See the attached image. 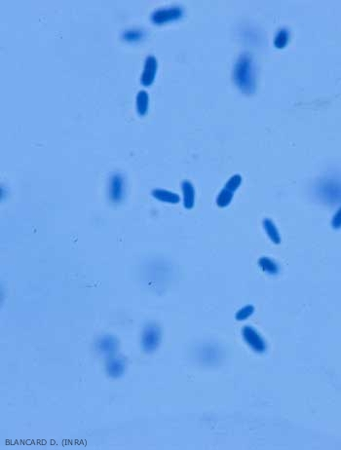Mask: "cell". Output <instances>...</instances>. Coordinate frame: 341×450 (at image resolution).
<instances>
[{"label": "cell", "instance_id": "1", "mask_svg": "<svg viewBox=\"0 0 341 450\" xmlns=\"http://www.w3.org/2000/svg\"><path fill=\"white\" fill-rule=\"evenodd\" d=\"M233 80L242 93L250 96L256 92V70L250 55L245 53L238 58L233 68Z\"/></svg>", "mask_w": 341, "mask_h": 450}, {"label": "cell", "instance_id": "2", "mask_svg": "<svg viewBox=\"0 0 341 450\" xmlns=\"http://www.w3.org/2000/svg\"><path fill=\"white\" fill-rule=\"evenodd\" d=\"M242 180H243L242 176L239 174H233L228 180L224 188H222V191L218 193V195L216 197V205L220 208L229 206L234 197V193L237 191L238 188H240Z\"/></svg>", "mask_w": 341, "mask_h": 450}, {"label": "cell", "instance_id": "3", "mask_svg": "<svg viewBox=\"0 0 341 450\" xmlns=\"http://www.w3.org/2000/svg\"><path fill=\"white\" fill-rule=\"evenodd\" d=\"M184 15V9L180 6H168L155 9L150 15V19L156 24H163L168 22L180 19Z\"/></svg>", "mask_w": 341, "mask_h": 450}, {"label": "cell", "instance_id": "4", "mask_svg": "<svg viewBox=\"0 0 341 450\" xmlns=\"http://www.w3.org/2000/svg\"><path fill=\"white\" fill-rule=\"evenodd\" d=\"M157 68H158V60L156 56L153 55L146 56L144 60V70L140 75V82L144 86L152 85L155 79Z\"/></svg>", "mask_w": 341, "mask_h": 450}, {"label": "cell", "instance_id": "5", "mask_svg": "<svg viewBox=\"0 0 341 450\" xmlns=\"http://www.w3.org/2000/svg\"><path fill=\"white\" fill-rule=\"evenodd\" d=\"M108 192H110V199L114 203H117L122 200L124 196V178L120 174L115 172L112 174L110 178Z\"/></svg>", "mask_w": 341, "mask_h": 450}, {"label": "cell", "instance_id": "6", "mask_svg": "<svg viewBox=\"0 0 341 450\" xmlns=\"http://www.w3.org/2000/svg\"><path fill=\"white\" fill-rule=\"evenodd\" d=\"M320 195L326 201L334 203L341 198V184L334 180H328L321 184Z\"/></svg>", "mask_w": 341, "mask_h": 450}, {"label": "cell", "instance_id": "7", "mask_svg": "<svg viewBox=\"0 0 341 450\" xmlns=\"http://www.w3.org/2000/svg\"><path fill=\"white\" fill-rule=\"evenodd\" d=\"M152 195L157 200L164 202V203H168V204H178L180 202V197L178 194L167 190V189H162V188H155L152 191Z\"/></svg>", "mask_w": 341, "mask_h": 450}, {"label": "cell", "instance_id": "8", "mask_svg": "<svg viewBox=\"0 0 341 450\" xmlns=\"http://www.w3.org/2000/svg\"><path fill=\"white\" fill-rule=\"evenodd\" d=\"M182 190L184 195V206L186 210H191L195 205V189L191 182L184 180L182 182Z\"/></svg>", "mask_w": 341, "mask_h": 450}, {"label": "cell", "instance_id": "9", "mask_svg": "<svg viewBox=\"0 0 341 450\" xmlns=\"http://www.w3.org/2000/svg\"><path fill=\"white\" fill-rule=\"evenodd\" d=\"M243 336L246 342L254 349L262 350L264 348V340L260 336V334L250 326H246L243 330Z\"/></svg>", "mask_w": 341, "mask_h": 450}, {"label": "cell", "instance_id": "10", "mask_svg": "<svg viewBox=\"0 0 341 450\" xmlns=\"http://www.w3.org/2000/svg\"><path fill=\"white\" fill-rule=\"evenodd\" d=\"M150 106V94L146 90H140L136 96V108L140 116L146 115Z\"/></svg>", "mask_w": 341, "mask_h": 450}, {"label": "cell", "instance_id": "11", "mask_svg": "<svg viewBox=\"0 0 341 450\" xmlns=\"http://www.w3.org/2000/svg\"><path fill=\"white\" fill-rule=\"evenodd\" d=\"M262 225H264V231H266L267 236L270 238V240L275 244H279L281 242V236H280V233H279L276 225L274 224V222L271 220L270 218H266L262 222Z\"/></svg>", "mask_w": 341, "mask_h": 450}, {"label": "cell", "instance_id": "12", "mask_svg": "<svg viewBox=\"0 0 341 450\" xmlns=\"http://www.w3.org/2000/svg\"><path fill=\"white\" fill-rule=\"evenodd\" d=\"M144 36V30H140V28L126 30L122 34V38L127 41H132V42L140 40Z\"/></svg>", "mask_w": 341, "mask_h": 450}, {"label": "cell", "instance_id": "13", "mask_svg": "<svg viewBox=\"0 0 341 450\" xmlns=\"http://www.w3.org/2000/svg\"><path fill=\"white\" fill-rule=\"evenodd\" d=\"M288 38H290V34L288 30H279L274 39V46L277 49H283L286 46V44L288 42Z\"/></svg>", "mask_w": 341, "mask_h": 450}, {"label": "cell", "instance_id": "14", "mask_svg": "<svg viewBox=\"0 0 341 450\" xmlns=\"http://www.w3.org/2000/svg\"><path fill=\"white\" fill-rule=\"evenodd\" d=\"M260 265L264 271L269 274H276L278 272L277 264L268 258H262L260 260Z\"/></svg>", "mask_w": 341, "mask_h": 450}, {"label": "cell", "instance_id": "15", "mask_svg": "<svg viewBox=\"0 0 341 450\" xmlns=\"http://www.w3.org/2000/svg\"><path fill=\"white\" fill-rule=\"evenodd\" d=\"M254 307L250 306V305H248L246 307H244V308H242L241 310L238 311V313H237V315H236V318L238 320H246V318H248V317L252 316V314L254 313Z\"/></svg>", "mask_w": 341, "mask_h": 450}, {"label": "cell", "instance_id": "16", "mask_svg": "<svg viewBox=\"0 0 341 450\" xmlns=\"http://www.w3.org/2000/svg\"><path fill=\"white\" fill-rule=\"evenodd\" d=\"M332 225L334 229L341 228V208L334 214L332 220Z\"/></svg>", "mask_w": 341, "mask_h": 450}]
</instances>
